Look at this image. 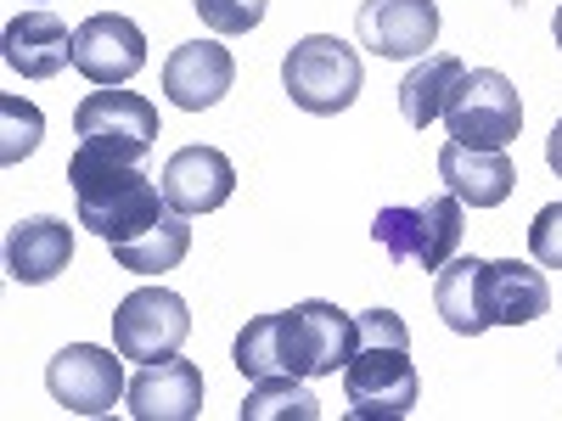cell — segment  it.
Instances as JSON below:
<instances>
[{"mask_svg":"<svg viewBox=\"0 0 562 421\" xmlns=\"http://www.w3.org/2000/svg\"><path fill=\"white\" fill-rule=\"evenodd\" d=\"M360 343L355 360L344 365V399L355 421H400L416 410L422 383L411 365V332L394 309H366L355 315Z\"/></svg>","mask_w":562,"mask_h":421,"instance_id":"7a4b0ae2","label":"cell"},{"mask_svg":"<svg viewBox=\"0 0 562 421\" xmlns=\"http://www.w3.org/2000/svg\"><path fill=\"white\" fill-rule=\"evenodd\" d=\"M546 163H551V174L562 180V118H557L551 135H546Z\"/></svg>","mask_w":562,"mask_h":421,"instance_id":"484cf974","label":"cell"},{"mask_svg":"<svg viewBox=\"0 0 562 421\" xmlns=\"http://www.w3.org/2000/svg\"><path fill=\"white\" fill-rule=\"evenodd\" d=\"M68 185L79 197V225L102 242H130L153 219L169 214L164 185L147 174V163H113L90 147H74L68 158Z\"/></svg>","mask_w":562,"mask_h":421,"instance_id":"3957f363","label":"cell"},{"mask_svg":"<svg viewBox=\"0 0 562 421\" xmlns=\"http://www.w3.org/2000/svg\"><path fill=\"white\" fill-rule=\"evenodd\" d=\"M461 197H428V203H405L383 208L371 219V237L394 264L411 270H445L461 253Z\"/></svg>","mask_w":562,"mask_h":421,"instance_id":"52a82bcc","label":"cell"},{"mask_svg":"<svg viewBox=\"0 0 562 421\" xmlns=\"http://www.w3.org/2000/svg\"><path fill=\"white\" fill-rule=\"evenodd\" d=\"M490 309L495 326H529L551 309V287L546 275L524 259H490Z\"/></svg>","mask_w":562,"mask_h":421,"instance_id":"ffe728a7","label":"cell"},{"mask_svg":"<svg viewBox=\"0 0 562 421\" xmlns=\"http://www.w3.org/2000/svg\"><path fill=\"white\" fill-rule=\"evenodd\" d=\"M281 84H288L293 107H304L315 118H338V113L355 107L360 84H366L360 52L333 39V34H310L288 52V62H281Z\"/></svg>","mask_w":562,"mask_h":421,"instance_id":"277c9868","label":"cell"},{"mask_svg":"<svg viewBox=\"0 0 562 421\" xmlns=\"http://www.w3.org/2000/svg\"><path fill=\"white\" fill-rule=\"evenodd\" d=\"M355 34L371 57L383 62H411L428 57V45L439 39V7L434 0H360Z\"/></svg>","mask_w":562,"mask_h":421,"instance_id":"30bf717a","label":"cell"},{"mask_svg":"<svg viewBox=\"0 0 562 421\" xmlns=\"http://www.w3.org/2000/svg\"><path fill=\"white\" fill-rule=\"evenodd\" d=\"M439 180L450 185V197H461V208H501L512 197V185H518V169H512V152H484V147L445 140Z\"/></svg>","mask_w":562,"mask_h":421,"instance_id":"9a60e30c","label":"cell"},{"mask_svg":"<svg viewBox=\"0 0 562 421\" xmlns=\"http://www.w3.org/2000/svg\"><path fill=\"white\" fill-rule=\"evenodd\" d=\"M355 343H360V326L355 315H344L338 304H293L281 315H259L237 332V371L248 383H265V377H338V371L355 360Z\"/></svg>","mask_w":562,"mask_h":421,"instance_id":"6da1fadb","label":"cell"},{"mask_svg":"<svg viewBox=\"0 0 562 421\" xmlns=\"http://www.w3.org/2000/svg\"><path fill=\"white\" fill-rule=\"evenodd\" d=\"M130 416L135 421H192L203 410V371L198 360H153L140 377L130 383Z\"/></svg>","mask_w":562,"mask_h":421,"instance_id":"5bb4252c","label":"cell"},{"mask_svg":"<svg viewBox=\"0 0 562 421\" xmlns=\"http://www.w3.org/2000/svg\"><path fill=\"white\" fill-rule=\"evenodd\" d=\"M186 253H192V225H186V214H164V219H153L140 237H130V242H113V264L119 270H130V275H164V270H175Z\"/></svg>","mask_w":562,"mask_h":421,"instance_id":"44dd1931","label":"cell"},{"mask_svg":"<svg viewBox=\"0 0 562 421\" xmlns=\"http://www.w3.org/2000/svg\"><path fill=\"white\" fill-rule=\"evenodd\" d=\"M0 57L23 79H57L74 62V34L57 12H23L0 34Z\"/></svg>","mask_w":562,"mask_h":421,"instance_id":"2e32d148","label":"cell"},{"mask_svg":"<svg viewBox=\"0 0 562 421\" xmlns=\"http://www.w3.org/2000/svg\"><path fill=\"white\" fill-rule=\"evenodd\" d=\"M445 129L461 147H484V152H506L524 129V96L518 84L495 68H473L461 73L450 102H445Z\"/></svg>","mask_w":562,"mask_h":421,"instance_id":"8992f818","label":"cell"},{"mask_svg":"<svg viewBox=\"0 0 562 421\" xmlns=\"http://www.w3.org/2000/svg\"><path fill=\"white\" fill-rule=\"evenodd\" d=\"M237 84V62L220 39H192V45H175L169 62H164V96L186 113H203L214 102H225V90Z\"/></svg>","mask_w":562,"mask_h":421,"instance_id":"4fadbf2b","label":"cell"},{"mask_svg":"<svg viewBox=\"0 0 562 421\" xmlns=\"http://www.w3.org/2000/svg\"><path fill=\"white\" fill-rule=\"evenodd\" d=\"M281 416H299V421L321 416V399L304 388V377H265V383H254V394L243 405V421H281Z\"/></svg>","mask_w":562,"mask_h":421,"instance_id":"7402d4cb","label":"cell"},{"mask_svg":"<svg viewBox=\"0 0 562 421\" xmlns=\"http://www.w3.org/2000/svg\"><path fill=\"white\" fill-rule=\"evenodd\" d=\"M237 192V163H231L220 147H180L169 163H164V197L175 214H214L231 203Z\"/></svg>","mask_w":562,"mask_h":421,"instance_id":"7c38bea8","label":"cell"},{"mask_svg":"<svg viewBox=\"0 0 562 421\" xmlns=\"http://www.w3.org/2000/svg\"><path fill=\"white\" fill-rule=\"evenodd\" d=\"M0 118H7V140H0V163H23L34 147H40V135H45V118L34 102L23 96H0Z\"/></svg>","mask_w":562,"mask_h":421,"instance_id":"603a6c76","label":"cell"},{"mask_svg":"<svg viewBox=\"0 0 562 421\" xmlns=\"http://www.w3.org/2000/svg\"><path fill=\"white\" fill-rule=\"evenodd\" d=\"M461 73H467L461 57H450V52H428V57H422V62L405 73V84H400V118H405L411 129L439 124V118H445V102H450V90H456Z\"/></svg>","mask_w":562,"mask_h":421,"instance_id":"d6986e66","label":"cell"},{"mask_svg":"<svg viewBox=\"0 0 562 421\" xmlns=\"http://www.w3.org/2000/svg\"><path fill=\"white\" fill-rule=\"evenodd\" d=\"M192 338V315H186V298L169 287H140L113 309V349L124 360H169L180 354V343Z\"/></svg>","mask_w":562,"mask_h":421,"instance_id":"ba28073f","label":"cell"},{"mask_svg":"<svg viewBox=\"0 0 562 421\" xmlns=\"http://www.w3.org/2000/svg\"><path fill=\"white\" fill-rule=\"evenodd\" d=\"M434 304L445 315V326L456 338H484L495 326V309H490V259L479 253H456L439 281H434Z\"/></svg>","mask_w":562,"mask_h":421,"instance_id":"e0dca14e","label":"cell"},{"mask_svg":"<svg viewBox=\"0 0 562 421\" xmlns=\"http://www.w3.org/2000/svg\"><path fill=\"white\" fill-rule=\"evenodd\" d=\"M557 360H562V349H557Z\"/></svg>","mask_w":562,"mask_h":421,"instance_id":"83f0119b","label":"cell"},{"mask_svg":"<svg viewBox=\"0 0 562 421\" xmlns=\"http://www.w3.org/2000/svg\"><path fill=\"white\" fill-rule=\"evenodd\" d=\"M551 34H557V45H562V7H557V18H551Z\"/></svg>","mask_w":562,"mask_h":421,"instance_id":"4316f807","label":"cell"},{"mask_svg":"<svg viewBox=\"0 0 562 421\" xmlns=\"http://www.w3.org/2000/svg\"><path fill=\"white\" fill-rule=\"evenodd\" d=\"M74 259V230L52 214H34V219H18L7 230V275L23 281V287H45L57 281Z\"/></svg>","mask_w":562,"mask_h":421,"instance_id":"ac0fdd59","label":"cell"},{"mask_svg":"<svg viewBox=\"0 0 562 421\" xmlns=\"http://www.w3.org/2000/svg\"><path fill=\"white\" fill-rule=\"evenodd\" d=\"M74 135H79V147L102 152L113 163H147L164 124H158V107L147 96L102 84V90H90V96L74 107Z\"/></svg>","mask_w":562,"mask_h":421,"instance_id":"5b68a950","label":"cell"},{"mask_svg":"<svg viewBox=\"0 0 562 421\" xmlns=\"http://www.w3.org/2000/svg\"><path fill=\"white\" fill-rule=\"evenodd\" d=\"M198 7V18L214 29V34H248V29H259L265 23V7L270 0H192Z\"/></svg>","mask_w":562,"mask_h":421,"instance_id":"cb8c5ba5","label":"cell"},{"mask_svg":"<svg viewBox=\"0 0 562 421\" xmlns=\"http://www.w3.org/2000/svg\"><path fill=\"white\" fill-rule=\"evenodd\" d=\"M74 68L90 84H124L147 68V34L119 12H97L74 29Z\"/></svg>","mask_w":562,"mask_h":421,"instance_id":"8fae6325","label":"cell"},{"mask_svg":"<svg viewBox=\"0 0 562 421\" xmlns=\"http://www.w3.org/2000/svg\"><path fill=\"white\" fill-rule=\"evenodd\" d=\"M529 253L540 270H562V203H546L529 225Z\"/></svg>","mask_w":562,"mask_h":421,"instance_id":"d4e9b609","label":"cell"},{"mask_svg":"<svg viewBox=\"0 0 562 421\" xmlns=\"http://www.w3.org/2000/svg\"><path fill=\"white\" fill-rule=\"evenodd\" d=\"M45 388L68 416H108L130 383H124V354L97 349V343H68L52 365H45Z\"/></svg>","mask_w":562,"mask_h":421,"instance_id":"9c48e42d","label":"cell"}]
</instances>
